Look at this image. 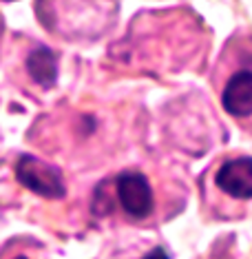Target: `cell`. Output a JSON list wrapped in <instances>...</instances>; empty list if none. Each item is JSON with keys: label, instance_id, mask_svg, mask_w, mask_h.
<instances>
[{"label": "cell", "instance_id": "6da1fadb", "mask_svg": "<svg viewBox=\"0 0 252 259\" xmlns=\"http://www.w3.org/2000/svg\"><path fill=\"white\" fill-rule=\"evenodd\" d=\"M16 180L27 191L36 193L44 199H64V195H67V184H64L60 168L31 155V153H22L18 157Z\"/></svg>", "mask_w": 252, "mask_h": 259}, {"label": "cell", "instance_id": "7a4b0ae2", "mask_svg": "<svg viewBox=\"0 0 252 259\" xmlns=\"http://www.w3.org/2000/svg\"><path fill=\"white\" fill-rule=\"evenodd\" d=\"M115 191L122 208L133 220H146L155 208L153 188L144 173L139 170H122L115 178Z\"/></svg>", "mask_w": 252, "mask_h": 259}, {"label": "cell", "instance_id": "3957f363", "mask_svg": "<svg viewBox=\"0 0 252 259\" xmlns=\"http://www.w3.org/2000/svg\"><path fill=\"white\" fill-rule=\"evenodd\" d=\"M217 188L234 199L252 197V157H234L219 166L215 175Z\"/></svg>", "mask_w": 252, "mask_h": 259}, {"label": "cell", "instance_id": "277c9868", "mask_svg": "<svg viewBox=\"0 0 252 259\" xmlns=\"http://www.w3.org/2000/svg\"><path fill=\"white\" fill-rule=\"evenodd\" d=\"M221 104H224L226 113H230L232 117L252 115V71L243 69L228 80L226 89L221 93Z\"/></svg>", "mask_w": 252, "mask_h": 259}, {"label": "cell", "instance_id": "5b68a950", "mask_svg": "<svg viewBox=\"0 0 252 259\" xmlns=\"http://www.w3.org/2000/svg\"><path fill=\"white\" fill-rule=\"evenodd\" d=\"M25 69L36 84L44 87V89H51V87L58 82V58L56 51L49 49V47L40 45L31 54L27 56L25 60Z\"/></svg>", "mask_w": 252, "mask_h": 259}, {"label": "cell", "instance_id": "8992f818", "mask_svg": "<svg viewBox=\"0 0 252 259\" xmlns=\"http://www.w3.org/2000/svg\"><path fill=\"white\" fill-rule=\"evenodd\" d=\"M142 259H171L168 257V252L162 248V246H155V248H150Z\"/></svg>", "mask_w": 252, "mask_h": 259}, {"label": "cell", "instance_id": "52a82bcc", "mask_svg": "<svg viewBox=\"0 0 252 259\" xmlns=\"http://www.w3.org/2000/svg\"><path fill=\"white\" fill-rule=\"evenodd\" d=\"M14 259H27L25 255H18V257H14Z\"/></svg>", "mask_w": 252, "mask_h": 259}]
</instances>
